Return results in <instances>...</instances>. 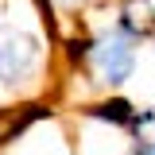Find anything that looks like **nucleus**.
I'll list each match as a JSON object with an SVG mask.
<instances>
[{
  "instance_id": "f257e3e1",
  "label": "nucleus",
  "mask_w": 155,
  "mask_h": 155,
  "mask_svg": "<svg viewBox=\"0 0 155 155\" xmlns=\"http://www.w3.org/2000/svg\"><path fill=\"white\" fill-rule=\"evenodd\" d=\"M140 43H136L124 27H116L109 23L105 31H97L93 43H89V58H85V74L93 81L97 89H105V93H113L120 85H128L136 74V62H140V51H136Z\"/></svg>"
},
{
  "instance_id": "f03ea898",
  "label": "nucleus",
  "mask_w": 155,
  "mask_h": 155,
  "mask_svg": "<svg viewBox=\"0 0 155 155\" xmlns=\"http://www.w3.org/2000/svg\"><path fill=\"white\" fill-rule=\"evenodd\" d=\"M43 54H47V47L39 35L23 31L16 23H4L0 27V85H8V89L27 85L43 66Z\"/></svg>"
},
{
  "instance_id": "7ed1b4c3",
  "label": "nucleus",
  "mask_w": 155,
  "mask_h": 155,
  "mask_svg": "<svg viewBox=\"0 0 155 155\" xmlns=\"http://www.w3.org/2000/svg\"><path fill=\"white\" fill-rule=\"evenodd\" d=\"M113 23H116V27H124L136 43L155 39V0H120Z\"/></svg>"
},
{
  "instance_id": "20e7f679",
  "label": "nucleus",
  "mask_w": 155,
  "mask_h": 155,
  "mask_svg": "<svg viewBox=\"0 0 155 155\" xmlns=\"http://www.w3.org/2000/svg\"><path fill=\"white\" fill-rule=\"evenodd\" d=\"M81 113L93 116V120H109V124H116V128H128L132 116H136V105L128 101V97H120V93H109L105 101H97V105H85Z\"/></svg>"
},
{
  "instance_id": "39448f33",
  "label": "nucleus",
  "mask_w": 155,
  "mask_h": 155,
  "mask_svg": "<svg viewBox=\"0 0 155 155\" xmlns=\"http://www.w3.org/2000/svg\"><path fill=\"white\" fill-rule=\"evenodd\" d=\"M128 132H132V140H136V147H140V151L155 155V105H151V109H136Z\"/></svg>"
},
{
  "instance_id": "423d86ee",
  "label": "nucleus",
  "mask_w": 155,
  "mask_h": 155,
  "mask_svg": "<svg viewBox=\"0 0 155 155\" xmlns=\"http://www.w3.org/2000/svg\"><path fill=\"white\" fill-rule=\"evenodd\" d=\"M58 4H62V8H70V12H74V8H85V4H89V0H58Z\"/></svg>"
},
{
  "instance_id": "0eeeda50",
  "label": "nucleus",
  "mask_w": 155,
  "mask_h": 155,
  "mask_svg": "<svg viewBox=\"0 0 155 155\" xmlns=\"http://www.w3.org/2000/svg\"><path fill=\"white\" fill-rule=\"evenodd\" d=\"M132 155H147V151H140V147H136V151H132Z\"/></svg>"
}]
</instances>
